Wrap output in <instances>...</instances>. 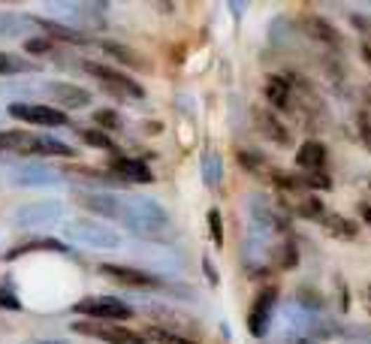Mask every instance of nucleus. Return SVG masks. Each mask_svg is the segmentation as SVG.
<instances>
[{"label":"nucleus","instance_id":"obj_10","mask_svg":"<svg viewBox=\"0 0 371 344\" xmlns=\"http://www.w3.org/2000/svg\"><path fill=\"white\" fill-rule=\"evenodd\" d=\"M275 305H278V290L275 287H266V290L257 293L254 305H250V311H248L250 336H257V338L266 336L269 326H272V317H275Z\"/></svg>","mask_w":371,"mask_h":344},{"label":"nucleus","instance_id":"obj_42","mask_svg":"<svg viewBox=\"0 0 371 344\" xmlns=\"http://www.w3.org/2000/svg\"><path fill=\"white\" fill-rule=\"evenodd\" d=\"M363 218H365L368 224H371V206H363Z\"/></svg>","mask_w":371,"mask_h":344},{"label":"nucleus","instance_id":"obj_23","mask_svg":"<svg viewBox=\"0 0 371 344\" xmlns=\"http://www.w3.org/2000/svg\"><path fill=\"white\" fill-rule=\"evenodd\" d=\"M31 251H67V245H64V242H58V239H31V242H25V245H18V248L9 251L6 260L31 254Z\"/></svg>","mask_w":371,"mask_h":344},{"label":"nucleus","instance_id":"obj_15","mask_svg":"<svg viewBox=\"0 0 371 344\" xmlns=\"http://www.w3.org/2000/svg\"><path fill=\"white\" fill-rule=\"evenodd\" d=\"M109 176H115L118 181H130V185H151L154 181V172L142 160L133 157H115L112 166H109Z\"/></svg>","mask_w":371,"mask_h":344},{"label":"nucleus","instance_id":"obj_40","mask_svg":"<svg viewBox=\"0 0 371 344\" xmlns=\"http://www.w3.org/2000/svg\"><path fill=\"white\" fill-rule=\"evenodd\" d=\"M203 266H205V275L212 284H217V275H215V269H212V260H203Z\"/></svg>","mask_w":371,"mask_h":344},{"label":"nucleus","instance_id":"obj_20","mask_svg":"<svg viewBox=\"0 0 371 344\" xmlns=\"http://www.w3.org/2000/svg\"><path fill=\"white\" fill-rule=\"evenodd\" d=\"M34 22L43 27L48 37H55V39H64V43H73V46H85L88 43V34H82L79 27H69L64 22H55V18H34Z\"/></svg>","mask_w":371,"mask_h":344},{"label":"nucleus","instance_id":"obj_39","mask_svg":"<svg viewBox=\"0 0 371 344\" xmlns=\"http://www.w3.org/2000/svg\"><path fill=\"white\" fill-rule=\"evenodd\" d=\"M350 22H353L359 30H368V27H371V22H368L365 15H350Z\"/></svg>","mask_w":371,"mask_h":344},{"label":"nucleus","instance_id":"obj_18","mask_svg":"<svg viewBox=\"0 0 371 344\" xmlns=\"http://www.w3.org/2000/svg\"><path fill=\"white\" fill-rule=\"evenodd\" d=\"M296 164H299V169H305V172H323V166H326V145L317 143V139H308V143H302L299 151H296Z\"/></svg>","mask_w":371,"mask_h":344},{"label":"nucleus","instance_id":"obj_28","mask_svg":"<svg viewBox=\"0 0 371 344\" xmlns=\"http://www.w3.org/2000/svg\"><path fill=\"white\" fill-rule=\"evenodd\" d=\"M82 143H88L91 148H100V151H115V143L109 139V133H103V130H97V127H91V130H82Z\"/></svg>","mask_w":371,"mask_h":344},{"label":"nucleus","instance_id":"obj_37","mask_svg":"<svg viewBox=\"0 0 371 344\" xmlns=\"http://www.w3.org/2000/svg\"><path fill=\"white\" fill-rule=\"evenodd\" d=\"M36 85H25V82H13V85H4V94H34Z\"/></svg>","mask_w":371,"mask_h":344},{"label":"nucleus","instance_id":"obj_41","mask_svg":"<svg viewBox=\"0 0 371 344\" xmlns=\"http://www.w3.org/2000/svg\"><path fill=\"white\" fill-rule=\"evenodd\" d=\"M287 344H320V341H311V338H290Z\"/></svg>","mask_w":371,"mask_h":344},{"label":"nucleus","instance_id":"obj_12","mask_svg":"<svg viewBox=\"0 0 371 344\" xmlns=\"http://www.w3.org/2000/svg\"><path fill=\"white\" fill-rule=\"evenodd\" d=\"M46 13H52L58 18H67L69 25H82V27H100V13H103V6H97V4H46Z\"/></svg>","mask_w":371,"mask_h":344},{"label":"nucleus","instance_id":"obj_1","mask_svg":"<svg viewBox=\"0 0 371 344\" xmlns=\"http://www.w3.org/2000/svg\"><path fill=\"white\" fill-rule=\"evenodd\" d=\"M133 236L139 239H157L169 230V211L151 197H127L121 199V220Z\"/></svg>","mask_w":371,"mask_h":344},{"label":"nucleus","instance_id":"obj_34","mask_svg":"<svg viewBox=\"0 0 371 344\" xmlns=\"http://www.w3.org/2000/svg\"><path fill=\"white\" fill-rule=\"evenodd\" d=\"M25 52L34 55V58H46V55L55 52V46H52V39H46V37H31L25 43Z\"/></svg>","mask_w":371,"mask_h":344},{"label":"nucleus","instance_id":"obj_45","mask_svg":"<svg viewBox=\"0 0 371 344\" xmlns=\"http://www.w3.org/2000/svg\"><path fill=\"white\" fill-rule=\"evenodd\" d=\"M43 344H52V341H43Z\"/></svg>","mask_w":371,"mask_h":344},{"label":"nucleus","instance_id":"obj_2","mask_svg":"<svg viewBox=\"0 0 371 344\" xmlns=\"http://www.w3.org/2000/svg\"><path fill=\"white\" fill-rule=\"evenodd\" d=\"M0 154H36V157H73V145L55 136L31 130H0Z\"/></svg>","mask_w":371,"mask_h":344},{"label":"nucleus","instance_id":"obj_8","mask_svg":"<svg viewBox=\"0 0 371 344\" xmlns=\"http://www.w3.org/2000/svg\"><path fill=\"white\" fill-rule=\"evenodd\" d=\"M100 275H106L109 281L124 284L130 290H160L163 287V281H160L157 275H151L148 269L124 266V263H103V266H100Z\"/></svg>","mask_w":371,"mask_h":344},{"label":"nucleus","instance_id":"obj_33","mask_svg":"<svg viewBox=\"0 0 371 344\" xmlns=\"http://www.w3.org/2000/svg\"><path fill=\"white\" fill-rule=\"evenodd\" d=\"M238 164H242L248 172H254V176H266L269 172V164L259 154H250V151H238Z\"/></svg>","mask_w":371,"mask_h":344},{"label":"nucleus","instance_id":"obj_22","mask_svg":"<svg viewBox=\"0 0 371 344\" xmlns=\"http://www.w3.org/2000/svg\"><path fill=\"white\" fill-rule=\"evenodd\" d=\"M25 27H36L34 15H13L0 9V37H18Z\"/></svg>","mask_w":371,"mask_h":344},{"label":"nucleus","instance_id":"obj_30","mask_svg":"<svg viewBox=\"0 0 371 344\" xmlns=\"http://www.w3.org/2000/svg\"><path fill=\"white\" fill-rule=\"evenodd\" d=\"M91 121L97 124V130H103V133L106 130H121V115H118L115 109H97Z\"/></svg>","mask_w":371,"mask_h":344},{"label":"nucleus","instance_id":"obj_3","mask_svg":"<svg viewBox=\"0 0 371 344\" xmlns=\"http://www.w3.org/2000/svg\"><path fill=\"white\" fill-rule=\"evenodd\" d=\"M61 232L67 242L73 245H82V248H94V251H115L121 248V232L112 230L103 220H94V218H69L61 220Z\"/></svg>","mask_w":371,"mask_h":344},{"label":"nucleus","instance_id":"obj_7","mask_svg":"<svg viewBox=\"0 0 371 344\" xmlns=\"http://www.w3.org/2000/svg\"><path fill=\"white\" fill-rule=\"evenodd\" d=\"M76 336L97 338L103 344H148L145 336H139L133 329H124L121 323H100V320H76L73 323Z\"/></svg>","mask_w":371,"mask_h":344},{"label":"nucleus","instance_id":"obj_26","mask_svg":"<svg viewBox=\"0 0 371 344\" xmlns=\"http://www.w3.org/2000/svg\"><path fill=\"white\" fill-rule=\"evenodd\" d=\"M203 178H205L208 187H217L220 178H224V164H220V157L212 154V151L203 157Z\"/></svg>","mask_w":371,"mask_h":344},{"label":"nucleus","instance_id":"obj_31","mask_svg":"<svg viewBox=\"0 0 371 344\" xmlns=\"http://www.w3.org/2000/svg\"><path fill=\"white\" fill-rule=\"evenodd\" d=\"M103 52H106L109 58L121 60V64H127V67H142V60H139L133 52H127V46H118V43H103Z\"/></svg>","mask_w":371,"mask_h":344},{"label":"nucleus","instance_id":"obj_32","mask_svg":"<svg viewBox=\"0 0 371 344\" xmlns=\"http://www.w3.org/2000/svg\"><path fill=\"white\" fill-rule=\"evenodd\" d=\"M18 73H27V64L15 55H6L0 52V76H18Z\"/></svg>","mask_w":371,"mask_h":344},{"label":"nucleus","instance_id":"obj_19","mask_svg":"<svg viewBox=\"0 0 371 344\" xmlns=\"http://www.w3.org/2000/svg\"><path fill=\"white\" fill-rule=\"evenodd\" d=\"M305 30L311 39H317V43H323L329 48H341V34L335 25H329L323 15H308L305 18Z\"/></svg>","mask_w":371,"mask_h":344},{"label":"nucleus","instance_id":"obj_14","mask_svg":"<svg viewBox=\"0 0 371 344\" xmlns=\"http://www.w3.org/2000/svg\"><path fill=\"white\" fill-rule=\"evenodd\" d=\"M43 91L55 100L58 106H64V109H85V106H91V94H88L82 85H73V82H46Z\"/></svg>","mask_w":371,"mask_h":344},{"label":"nucleus","instance_id":"obj_17","mask_svg":"<svg viewBox=\"0 0 371 344\" xmlns=\"http://www.w3.org/2000/svg\"><path fill=\"white\" fill-rule=\"evenodd\" d=\"M254 124H257L259 133L269 139V143H275V145H290V130L284 127V121H281L275 112H266V109H254Z\"/></svg>","mask_w":371,"mask_h":344},{"label":"nucleus","instance_id":"obj_29","mask_svg":"<svg viewBox=\"0 0 371 344\" xmlns=\"http://www.w3.org/2000/svg\"><path fill=\"white\" fill-rule=\"evenodd\" d=\"M323 227L332 232V236H344V239H353V236H356V227L350 224V220H344L341 215H326Z\"/></svg>","mask_w":371,"mask_h":344},{"label":"nucleus","instance_id":"obj_21","mask_svg":"<svg viewBox=\"0 0 371 344\" xmlns=\"http://www.w3.org/2000/svg\"><path fill=\"white\" fill-rule=\"evenodd\" d=\"M341 344H371V323H341L335 320V336Z\"/></svg>","mask_w":371,"mask_h":344},{"label":"nucleus","instance_id":"obj_5","mask_svg":"<svg viewBox=\"0 0 371 344\" xmlns=\"http://www.w3.org/2000/svg\"><path fill=\"white\" fill-rule=\"evenodd\" d=\"M76 315H85V320H100V323H121L133 317V305L115 296H85L73 305Z\"/></svg>","mask_w":371,"mask_h":344},{"label":"nucleus","instance_id":"obj_43","mask_svg":"<svg viewBox=\"0 0 371 344\" xmlns=\"http://www.w3.org/2000/svg\"><path fill=\"white\" fill-rule=\"evenodd\" d=\"M363 55H365V60L371 64V46H363Z\"/></svg>","mask_w":371,"mask_h":344},{"label":"nucleus","instance_id":"obj_16","mask_svg":"<svg viewBox=\"0 0 371 344\" xmlns=\"http://www.w3.org/2000/svg\"><path fill=\"white\" fill-rule=\"evenodd\" d=\"M266 100H269V106L278 109V112H290V109L296 106L293 82L284 76H269L266 79Z\"/></svg>","mask_w":371,"mask_h":344},{"label":"nucleus","instance_id":"obj_25","mask_svg":"<svg viewBox=\"0 0 371 344\" xmlns=\"http://www.w3.org/2000/svg\"><path fill=\"white\" fill-rule=\"evenodd\" d=\"M272 263L278 269H296L299 266V251L293 242H278L272 248Z\"/></svg>","mask_w":371,"mask_h":344},{"label":"nucleus","instance_id":"obj_44","mask_svg":"<svg viewBox=\"0 0 371 344\" xmlns=\"http://www.w3.org/2000/svg\"><path fill=\"white\" fill-rule=\"evenodd\" d=\"M368 305H371V287H368Z\"/></svg>","mask_w":371,"mask_h":344},{"label":"nucleus","instance_id":"obj_13","mask_svg":"<svg viewBox=\"0 0 371 344\" xmlns=\"http://www.w3.org/2000/svg\"><path fill=\"white\" fill-rule=\"evenodd\" d=\"M9 178L22 187H52L61 181V172L43 164H22L15 169H9Z\"/></svg>","mask_w":371,"mask_h":344},{"label":"nucleus","instance_id":"obj_27","mask_svg":"<svg viewBox=\"0 0 371 344\" xmlns=\"http://www.w3.org/2000/svg\"><path fill=\"white\" fill-rule=\"evenodd\" d=\"M299 215L308 218V220H320V224H323L329 211H326V206H323V202H320L314 194H308L302 202H299Z\"/></svg>","mask_w":371,"mask_h":344},{"label":"nucleus","instance_id":"obj_38","mask_svg":"<svg viewBox=\"0 0 371 344\" xmlns=\"http://www.w3.org/2000/svg\"><path fill=\"white\" fill-rule=\"evenodd\" d=\"M359 133L365 136V143H368V148H371V118L359 115Z\"/></svg>","mask_w":371,"mask_h":344},{"label":"nucleus","instance_id":"obj_6","mask_svg":"<svg viewBox=\"0 0 371 344\" xmlns=\"http://www.w3.org/2000/svg\"><path fill=\"white\" fill-rule=\"evenodd\" d=\"M64 220V202L58 199H39L27 202L15 211V227L18 230H48Z\"/></svg>","mask_w":371,"mask_h":344},{"label":"nucleus","instance_id":"obj_9","mask_svg":"<svg viewBox=\"0 0 371 344\" xmlns=\"http://www.w3.org/2000/svg\"><path fill=\"white\" fill-rule=\"evenodd\" d=\"M9 115L15 121H25V124H34V127H64V124H69L61 109L43 106V103H9Z\"/></svg>","mask_w":371,"mask_h":344},{"label":"nucleus","instance_id":"obj_36","mask_svg":"<svg viewBox=\"0 0 371 344\" xmlns=\"http://www.w3.org/2000/svg\"><path fill=\"white\" fill-rule=\"evenodd\" d=\"M0 305H4V308H13V311H18V308H22V302L15 299V293L9 290V287H0Z\"/></svg>","mask_w":371,"mask_h":344},{"label":"nucleus","instance_id":"obj_11","mask_svg":"<svg viewBox=\"0 0 371 344\" xmlns=\"http://www.w3.org/2000/svg\"><path fill=\"white\" fill-rule=\"evenodd\" d=\"M76 202L85 211L97 215V218L121 220V197H118V194H106V190H79Z\"/></svg>","mask_w":371,"mask_h":344},{"label":"nucleus","instance_id":"obj_35","mask_svg":"<svg viewBox=\"0 0 371 344\" xmlns=\"http://www.w3.org/2000/svg\"><path fill=\"white\" fill-rule=\"evenodd\" d=\"M208 232H212V242H215L217 248L224 245V220H220V211L217 209L208 211Z\"/></svg>","mask_w":371,"mask_h":344},{"label":"nucleus","instance_id":"obj_4","mask_svg":"<svg viewBox=\"0 0 371 344\" xmlns=\"http://www.w3.org/2000/svg\"><path fill=\"white\" fill-rule=\"evenodd\" d=\"M82 70L91 79H97V82L103 85L112 97H118V100H130V103H139V100H145V88L139 85L133 76L121 73V70L106 67V64H97V60H82Z\"/></svg>","mask_w":371,"mask_h":344},{"label":"nucleus","instance_id":"obj_24","mask_svg":"<svg viewBox=\"0 0 371 344\" xmlns=\"http://www.w3.org/2000/svg\"><path fill=\"white\" fill-rule=\"evenodd\" d=\"M145 341H154V344H199L196 338L184 336V332H173V329H163V326H151L145 332Z\"/></svg>","mask_w":371,"mask_h":344}]
</instances>
